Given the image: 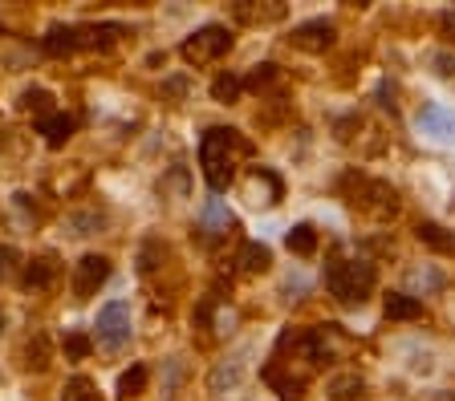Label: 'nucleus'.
Masks as SVG:
<instances>
[{"instance_id":"obj_1","label":"nucleus","mask_w":455,"mask_h":401,"mask_svg":"<svg viewBox=\"0 0 455 401\" xmlns=\"http://www.w3.org/2000/svg\"><path fill=\"white\" fill-rule=\"evenodd\" d=\"M236 150H248V143H244L236 130H224V126H216V130L204 134V143H200V166H204V179L212 191H228V182L236 179Z\"/></svg>"},{"instance_id":"obj_2","label":"nucleus","mask_w":455,"mask_h":401,"mask_svg":"<svg viewBox=\"0 0 455 401\" xmlns=\"http://www.w3.org/2000/svg\"><path fill=\"white\" fill-rule=\"evenodd\" d=\"M374 284H378V272L366 259H330V267H326V288H330V297L346 308L366 305Z\"/></svg>"},{"instance_id":"obj_3","label":"nucleus","mask_w":455,"mask_h":401,"mask_svg":"<svg viewBox=\"0 0 455 401\" xmlns=\"http://www.w3.org/2000/svg\"><path fill=\"white\" fill-rule=\"evenodd\" d=\"M94 333L102 349H122L135 333V320H130V305L126 300H110V305L98 308V320H94Z\"/></svg>"},{"instance_id":"obj_4","label":"nucleus","mask_w":455,"mask_h":401,"mask_svg":"<svg viewBox=\"0 0 455 401\" xmlns=\"http://www.w3.org/2000/svg\"><path fill=\"white\" fill-rule=\"evenodd\" d=\"M232 49V33L224 29V25H204V29H195L192 37L184 41V58L192 66H208V61L224 58Z\"/></svg>"},{"instance_id":"obj_5","label":"nucleus","mask_w":455,"mask_h":401,"mask_svg":"<svg viewBox=\"0 0 455 401\" xmlns=\"http://www.w3.org/2000/svg\"><path fill=\"white\" fill-rule=\"evenodd\" d=\"M110 280V259L106 256H82L78 259V267H74V297L78 300H90L98 292V288Z\"/></svg>"},{"instance_id":"obj_6","label":"nucleus","mask_w":455,"mask_h":401,"mask_svg":"<svg viewBox=\"0 0 455 401\" xmlns=\"http://www.w3.org/2000/svg\"><path fill=\"white\" fill-rule=\"evenodd\" d=\"M415 130L435 138V143H455V110H447L439 102H427L415 114Z\"/></svg>"},{"instance_id":"obj_7","label":"nucleus","mask_w":455,"mask_h":401,"mask_svg":"<svg viewBox=\"0 0 455 401\" xmlns=\"http://www.w3.org/2000/svg\"><path fill=\"white\" fill-rule=\"evenodd\" d=\"M338 41V25L326 17H313V20H301L293 29V45L305 49V53H326V49Z\"/></svg>"},{"instance_id":"obj_8","label":"nucleus","mask_w":455,"mask_h":401,"mask_svg":"<svg viewBox=\"0 0 455 401\" xmlns=\"http://www.w3.org/2000/svg\"><path fill=\"white\" fill-rule=\"evenodd\" d=\"M78 45H82V33L74 29V25H53V29L41 37V49H45L49 58H69Z\"/></svg>"},{"instance_id":"obj_9","label":"nucleus","mask_w":455,"mask_h":401,"mask_svg":"<svg viewBox=\"0 0 455 401\" xmlns=\"http://www.w3.org/2000/svg\"><path fill=\"white\" fill-rule=\"evenodd\" d=\"M415 235H419V243H423V248L439 251V256H455V231H447L443 223L423 220V223L415 227Z\"/></svg>"},{"instance_id":"obj_10","label":"nucleus","mask_w":455,"mask_h":401,"mask_svg":"<svg viewBox=\"0 0 455 401\" xmlns=\"http://www.w3.org/2000/svg\"><path fill=\"white\" fill-rule=\"evenodd\" d=\"M53 276H58V264H53V256H37L25 264V272H20V284L25 288H49L53 284Z\"/></svg>"},{"instance_id":"obj_11","label":"nucleus","mask_w":455,"mask_h":401,"mask_svg":"<svg viewBox=\"0 0 455 401\" xmlns=\"http://www.w3.org/2000/svg\"><path fill=\"white\" fill-rule=\"evenodd\" d=\"M330 393L333 401H362L366 397V382H362L358 373H338V377H330Z\"/></svg>"},{"instance_id":"obj_12","label":"nucleus","mask_w":455,"mask_h":401,"mask_svg":"<svg viewBox=\"0 0 455 401\" xmlns=\"http://www.w3.org/2000/svg\"><path fill=\"white\" fill-rule=\"evenodd\" d=\"M264 382L281 393V401H305V382H301V377H281V365H269V369H264Z\"/></svg>"},{"instance_id":"obj_13","label":"nucleus","mask_w":455,"mask_h":401,"mask_svg":"<svg viewBox=\"0 0 455 401\" xmlns=\"http://www.w3.org/2000/svg\"><path fill=\"white\" fill-rule=\"evenodd\" d=\"M387 316L390 320H419L423 316V300L411 292H390L387 297Z\"/></svg>"},{"instance_id":"obj_14","label":"nucleus","mask_w":455,"mask_h":401,"mask_svg":"<svg viewBox=\"0 0 455 401\" xmlns=\"http://www.w3.org/2000/svg\"><path fill=\"white\" fill-rule=\"evenodd\" d=\"M37 130L45 134V143H49V146H66L69 138H74V118H66V114H49V118H41V122H37Z\"/></svg>"},{"instance_id":"obj_15","label":"nucleus","mask_w":455,"mask_h":401,"mask_svg":"<svg viewBox=\"0 0 455 401\" xmlns=\"http://www.w3.org/2000/svg\"><path fill=\"white\" fill-rule=\"evenodd\" d=\"M269 264H272V251L264 248V243H244L240 248V272H248V276H261V272H269Z\"/></svg>"},{"instance_id":"obj_16","label":"nucleus","mask_w":455,"mask_h":401,"mask_svg":"<svg viewBox=\"0 0 455 401\" xmlns=\"http://www.w3.org/2000/svg\"><path fill=\"white\" fill-rule=\"evenodd\" d=\"M285 248H289L293 256H313V251H318V231H313V223H297V227H289Z\"/></svg>"},{"instance_id":"obj_17","label":"nucleus","mask_w":455,"mask_h":401,"mask_svg":"<svg viewBox=\"0 0 455 401\" xmlns=\"http://www.w3.org/2000/svg\"><path fill=\"white\" fill-rule=\"evenodd\" d=\"M240 377H244V365H240V357H232V361L216 365L212 377H208V385H212V393H224V389H232Z\"/></svg>"},{"instance_id":"obj_18","label":"nucleus","mask_w":455,"mask_h":401,"mask_svg":"<svg viewBox=\"0 0 455 401\" xmlns=\"http://www.w3.org/2000/svg\"><path fill=\"white\" fill-rule=\"evenodd\" d=\"M143 389H146V365H130V369L118 377V397L130 401V397H138Z\"/></svg>"},{"instance_id":"obj_19","label":"nucleus","mask_w":455,"mask_h":401,"mask_svg":"<svg viewBox=\"0 0 455 401\" xmlns=\"http://www.w3.org/2000/svg\"><path fill=\"white\" fill-rule=\"evenodd\" d=\"M61 401H102V397H98L94 382L78 373V377H69V382H66V389H61Z\"/></svg>"},{"instance_id":"obj_20","label":"nucleus","mask_w":455,"mask_h":401,"mask_svg":"<svg viewBox=\"0 0 455 401\" xmlns=\"http://www.w3.org/2000/svg\"><path fill=\"white\" fill-rule=\"evenodd\" d=\"M228 223H232L228 207H224L220 199L208 203V207H204V231H208V235H220V231H228Z\"/></svg>"},{"instance_id":"obj_21","label":"nucleus","mask_w":455,"mask_h":401,"mask_svg":"<svg viewBox=\"0 0 455 401\" xmlns=\"http://www.w3.org/2000/svg\"><path fill=\"white\" fill-rule=\"evenodd\" d=\"M240 89H244V81L240 77H232V73H220L212 81V97L216 102H224V105H232L236 97H240Z\"/></svg>"},{"instance_id":"obj_22","label":"nucleus","mask_w":455,"mask_h":401,"mask_svg":"<svg viewBox=\"0 0 455 401\" xmlns=\"http://www.w3.org/2000/svg\"><path fill=\"white\" fill-rule=\"evenodd\" d=\"M20 105H25V110H33L37 118H49V114H53V94H49V89H41V86H33V89H25Z\"/></svg>"},{"instance_id":"obj_23","label":"nucleus","mask_w":455,"mask_h":401,"mask_svg":"<svg viewBox=\"0 0 455 401\" xmlns=\"http://www.w3.org/2000/svg\"><path fill=\"white\" fill-rule=\"evenodd\" d=\"M90 349H94V344H90L86 333H66V357L69 361H86Z\"/></svg>"},{"instance_id":"obj_24","label":"nucleus","mask_w":455,"mask_h":401,"mask_svg":"<svg viewBox=\"0 0 455 401\" xmlns=\"http://www.w3.org/2000/svg\"><path fill=\"white\" fill-rule=\"evenodd\" d=\"M179 382H184V361H179V357H171V361H167V385H163L167 401H175V393H179Z\"/></svg>"},{"instance_id":"obj_25","label":"nucleus","mask_w":455,"mask_h":401,"mask_svg":"<svg viewBox=\"0 0 455 401\" xmlns=\"http://www.w3.org/2000/svg\"><path fill=\"white\" fill-rule=\"evenodd\" d=\"M427 61H431V69H435L439 77H455V53L451 49H435Z\"/></svg>"},{"instance_id":"obj_26","label":"nucleus","mask_w":455,"mask_h":401,"mask_svg":"<svg viewBox=\"0 0 455 401\" xmlns=\"http://www.w3.org/2000/svg\"><path fill=\"white\" fill-rule=\"evenodd\" d=\"M272 77H277V66H272V61H264V66H256L248 77H244V86H248V89H261V86H269Z\"/></svg>"},{"instance_id":"obj_27","label":"nucleus","mask_w":455,"mask_h":401,"mask_svg":"<svg viewBox=\"0 0 455 401\" xmlns=\"http://www.w3.org/2000/svg\"><path fill=\"white\" fill-rule=\"evenodd\" d=\"M29 369H49V349H45V336H37V341L29 344Z\"/></svg>"},{"instance_id":"obj_28","label":"nucleus","mask_w":455,"mask_h":401,"mask_svg":"<svg viewBox=\"0 0 455 401\" xmlns=\"http://www.w3.org/2000/svg\"><path fill=\"white\" fill-rule=\"evenodd\" d=\"M17 264H20V251L4 243V248H0V280H9L12 272H17Z\"/></svg>"},{"instance_id":"obj_29","label":"nucleus","mask_w":455,"mask_h":401,"mask_svg":"<svg viewBox=\"0 0 455 401\" xmlns=\"http://www.w3.org/2000/svg\"><path fill=\"white\" fill-rule=\"evenodd\" d=\"M163 94L167 97H184L187 94V81H184V77H171V81L163 86Z\"/></svg>"},{"instance_id":"obj_30","label":"nucleus","mask_w":455,"mask_h":401,"mask_svg":"<svg viewBox=\"0 0 455 401\" xmlns=\"http://www.w3.org/2000/svg\"><path fill=\"white\" fill-rule=\"evenodd\" d=\"M378 105H387V110H395V86H387V81L378 86Z\"/></svg>"},{"instance_id":"obj_31","label":"nucleus","mask_w":455,"mask_h":401,"mask_svg":"<svg viewBox=\"0 0 455 401\" xmlns=\"http://www.w3.org/2000/svg\"><path fill=\"white\" fill-rule=\"evenodd\" d=\"M439 29H443V37H455V12H443V17H439Z\"/></svg>"},{"instance_id":"obj_32","label":"nucleus","mask_w":455,"mask_h":401,"mask_svg":"<svg viewBox=\"0 0 455 401\" xmlns=\"http://www.w3.org/2000/svg\"><path fill=\"white\" fill-rule=\"evenodd\" d=\"M0 325H4V312H0Z\"/></svg>"}]
</instances>
